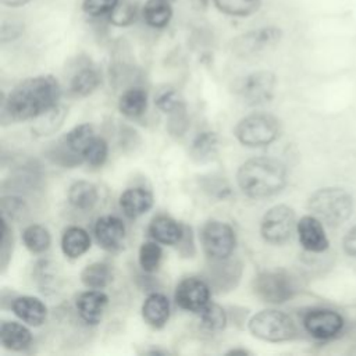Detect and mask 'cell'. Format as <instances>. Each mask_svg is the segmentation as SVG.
Returning <instances> with one entry per match:
<instances>
[{"instance_id": "3957f363", "label": "cell", "mask_w": 356, "mask_h": 356, "mask_svg": "<svg viewBox=\"0 0 356 356\" xmlns=\"http://www.w3.org/2000/svg\"><path fill=\"white\" fill-rule=\"evenodd\" d=\"M309 210L321 222L330 227H338L350 217L353 200L350 193L342 188H321L310 196Z\"/></svg>"}, {"instance_id": "ee69618b", "label": "cell", "mask_w": 356, "mask_h": 356, "mask_svg": "<svg viewBox=\"0 0 356 356\" xmlns=\"http://www.w3.org/2000/svg\"><path fill=\"white\" fill-rule=\"evenodd\" d=\"M22 29L24 26L17 21H4L1 25V42L6 43L17 39L21 35Z\"/></svg>"}, {"instance_id": "8992f818", "label": "cell", "mask_w": 356, "mask_h": 356, "mask_svg": "<svg viewBox=\"0 0 356 356\" xmlns=\"http://www.w3.org/2000/svg\"><path fill=\"white\" fill-rule=\"evenodd\" d=\"M234 134L243 146H267L278 138L280 122L271 114L253 113L243 117L236 124Z\"/></svg>"}, {"instance_id": "8d00e7d4", "label": "cell", "mask_w": 356, "mask_h": 356, "mask_svg": "<svg viewBox=\"0 0 356 356\" xmlns=\"http://www.w3.org/2000/svg\"><path fill=\"white\" fill-rule=\"evenodd\" d=\"M138 1L136 0H120L113 11L108 14L111 24L117 26H127L136 18Z\"/></svg>"}, {"instance_id": "74e56055", "label": "cell", "mask_w": 356, "mask_h": 356, "mask_svg": "<svg viewBox=\"0 0 356 356\" xmlns=\"http://www.w3.org/2000/svg\"><path fill=\"white\" fill-rule=\"evenodd\" d=\"M189 127V117L186 111V106L181 102L174 110L168 113L167 129L172 136H182Z\"/></svg>"}, {"instance_id": "6da1fadb", "label": "cell", "mask_w": 356, "mask_h": 356, "mask_svg": "<svg viewBox=\"0 0 356 356\" xmlns=\"http://www.w3.org/2000/svg\"><path fill=\"white\" fill-rule=\"evenodd\" d=\"M61 89L51 75H38L18 83L1 104V121L35 120L58 104Z\"/></svg>"}, {"instance_id": "9c48e42d", "label": "cell", "mask_w": 356, "mask_h": 356, "mask_svg": "<svg viewBox=\"0 0 356 356\" xmlns=\"http://www.w3.org/2000/svg\"><path fill=\"white\" fill-rule=\"evenodd\" d=\"M282 38L278 26H261L239 35L232 42V51L239 57H250L275 46Z\"/></svg>"}, {"instance_id": "7dc6e473", "label": "cell", "mask_w": 356, "mask_h": 356, "mask_svg": "<svg viewBox=\"0 0 356 356\" xmlns=\"http://www.w3.org/2000/svg\"><path fill=\"white\" fill-rule=\"evenodd\" d=\"M238 353H242V355H250L249 350L246 349H231L227 352V355H238Z\"/></svg>"}, {"instance_id": "c3c4849f", "label": "cell", "mask_w": 356, "mask_h": 356, "mask_svg": "<svg viewBox=\"0 0 356 356\" xmlns=\"http://www.w3.org/2000/svg\"><path fill=\"white\" fill-rule=\"evenodd\" d=\"M170 1H171V0H170Z\"/></svg>"}, {"instance_id": "ac0fdd59", "label": "cell", "mask_w": 356, "mask_h": 356, "mask_svg": "<svg viewBox=\"0 0 356 356\" xmlns=\"http://www.w3.org/2000/svg\"><path fill=\"white\" fill-rule=\"evenodd\" d=\"M147 232L159 243L177 245L182 236L184 225L167 214H157L152 218Z\"/></svg>"}, {"instance_id": "4316f807", "label": "cell", "mask_w": 356, "mask_h": 356, "mask_svg": "<svg viewBox=\"0 0 356 356\" xmlns=\"http://www.w3.org/2000/svg\"><path fill=\"white\" fill-rule=\"evenodd\" d=\"M111 280V267L104 261L90 263L81 271V281L89 289H103Z\"/></svg>"}, {"instance_id": "5b68a950", "label": "cell", "mask_w": 356, "mask_h": 356, "mask_svg": "<svg viewBox=\"0 0 356 356\" xmlns=\"http://www.w3.org/2000/svg\"><path fill=\"white\" fill-rule=\"evenodd\" d=\"M248 327L256 338L267 342H285L298 335L293 320L284 312L274 309H266L252 316Z\"/></svg>"}, {"instance_id": "d6986e66", "label": "cell", "mask_w": 356, "mask_h": 356, "mask_svg": "<svg viewBox=\"0 0 356 356\" xmlns=\"http://www.w3.org/2000/svg\"><path fill=\"white\" fill-rule=\"evenodd\" d=\"M153 206V193L145 188H128L120 196V207L129 218H138Z\"/></svg>"}, {"instance_id": "d6a6232c", "label": "cell", "mask_w": 356, "mask_h": 356, "mask_svg": "<svg viewBox=\"0 0 356 356\" xmlns=\"http://www.w3.org/2000/svg\"><path fill=\"white\" fill-rule=\"evenodd\" d=\"M33 278L36 285L44 293L56 291L57 286V266L50 260H39L33 268Z\"/></svg>"}, {"instance_id": "30bf717a", "label": "cell", "mask_w": 356, "mask_h": 356, "mask_svg": "<svg viewBox=\"0 0 356 356\" xmlns=\"http://www.w3.org/2000/svg\"><path fill=\"white\" fill-rule=\"evenodd\" d=\"M343 317L331 309H312L303 317L306 332L320 341L335 338L343 328Z\"/></svg>"}, {"instance_id": "e575fe53", "label": "cell", "mask_w": 356, "mask_h": 356, "mask_svg": "<svg viewBox=\"0 0 356 356\" xmlns=\"http://www.w3.org/2000/svg\"><path fill=\"white\" fill-rule=\"evenodd\" d=\"M161 257H163V250H161L159 242L147 241L140 245L139 253H138V260H139V266L142 267L143 271H146V273L156 271L160 266Z\"/></svg>"}, {"instance_id": "60d3db41", "label": "cell", "mask_w": 356, "mask_h": 356, "mask_svg": "<svg viewBox=\"0 0 356 356\" xmlns=\"http://www.w3.org/2000/svg\"><path fill=\"white\" fill-rule=\"evenodd\" d=\"M1 238H0V261L1 268H6L10 259H11V250H13V235L8 228V220L1 216Z\"/></svg>"}, {"instance_id": "f6af8a7d", "label": "cell", "mask_w": 356, "mask_h": 356, "mask_svg": "<svg viewBox=\"0 0 356 356\" xmlns=\"http://www.w3.org/2000/svg\"><path fill=\"white\" fill-rule=\"evenodd\" d=\"M343 249L345 252L352 256L356 257V225H353L348 234L343 238Z\"/></svg>"}, {"instance_id": "d4e9b609", "label": "cell", "mask_w": 356, "mask_h": 356, "mask_svg": "<svg viewBox=\"0 0 356 356\" xmlns=\"http://www.w3.org/2000/svg\"><path fill=\"white\" fill-rule=\"evenodd\" d=\"M218 152V136L216 132H199L191 145V157L195 161L206 163L216 157Z\"/></svg>"}, {"instance_id": "277c9868", "label": "cell", "mask_w": 356, "mask_h": 356, "mask_svg": "<svg viewBox=\"0 0 356 356\" xmlns=\"http://www.w3.org/2000/svg\"><path fill=\"white\" fill-rule=\"evenodd\" d=\"M252 286L259 299L273 305L292 299L298 291L295 277L284 268L260 271L253 278Z\"/></svg>"}, {"instance_id": "4fadbf2b", "label": "cell", "mask_w": 356, "mask_h": 356, "mask_svg": "<svg viewBox=\"0 0 356 356\" xmlns=\"http://www.w3.org/2000/svg\"><path fill=\"white\" fill-rule=\"evenodd\" d=\"M242 263L239 260H231L229 257L221 260H211L207 273V282L218 292H227L234 289L242 277Z\"/></svg>"}, {"instance_id": "ba28073f", "label": "cell", "mask_w": 356, "mask_h": 356, "mask_svg": "<svg viewBox=\"0 0 356 356\" xmlns=\"http://www.w3.org/2000/svg\"><path fill=\"white\" fill-rule=\"evenodd\" d=\"M200 239L206 256L211 260H221L229 257L236 243L232 227L218 220H209L207 222H204V225L202 227Z\"/></svg>"}, {"instance_id": "8fae6325", "label": "cell", "mask_w": 356, "mask_h": 356, "mask_svg": "<svg viewBox=\"0 0 356 356\" xmlns=\"http://www.w3.org/2000/svg\"><path fill=\"white\" fill-rule=\"evenodd\" d=\"M174 299L181 309L199 313L210 303V284L195 275L182 278L175 288Z\"/></svg>"}, {"instance_id": "9a60e30c", "label": "cell", "mask_w": 356, "mask_h": 356, "mask_svg": "<svg viewBox=\"0 0 356 356\" xmlns=\"http://www.w3.org/2000/svg\"><path fill=\"white\" fill-rule=\"evenodd\" d=\"M95 236L97 243L107 252H117L125 239V225L115 216H103L96 220Z\"/></svg>"}, {"instance_id": "44dd1931", "label": "cell", "mask_w": 356, "mask_h": 356, "mask_svg": "<svg viewBox=\"0 0 356 356\" xmlns=\"http://www.w3.org/2000/svg\"><path fill=\"white\" fill-rule=\"evenodd\" d=\"M0 341L6 349L24 350L32 342L31 331L17 321H3L0 327Z\"/></svg>"}, {"instance_id": "d590c367", "label": "cell", "mask_w": 356, "mask_h": 356, "mask_svg": "<svg viewBox=\"0 0 356 356\" xmlns=\"http://www.w3.org/2000/svg\"><path fill=\"white\" fill-rule=\"evenodd\" d=\"M108 156V143L102 136H95L85 147L82 157L92 167H102Z\"/></svg>"}, {"instance_id": "7c38bea8", "label": "cell", "mask_w": 356, "mask_h": 356, "mask_svg": "<svg viewBox=\"0 0 356 356\" xmlns=\"http://www.w3.org/2000/svg\"><path fill=\"white\" fill-rule=\"evenodd\" d=\"M275 83L277 79L273 72L254 71L242 78L238 92L248 104H263L273 99Z\"/></svg>"}, {"instance_id": "b9f144b4", "label": "cell", "mask_w": 356, "mask_h": 356, "mask_svg": "<svg viewBox=\"0 0 356 356\" xmlns=\"http://www.w3.org/2000/svg\"><path fill=\"white\" fill-rule=\"evenodd\" d=\"M120 0H83L82 8L88 15L102 17L108 15Z\"/></svg>"}, {"instance_id": "4dcf8cb0", "label": "cell", "mask_w": 356, "mask_h": 356, "mask_svg": "<svg viewBox=\"0 0 356 356\" xmlns=\"http://www.w3.org/2000/svg\"><path fill=\"white\" fill-rule=\"evenodd\" d=\"M95 136L96 135H95L93 127L90 124H79V125L74 127L71 131H68L67 135L61 140L68 147L70 152L82 157L85 147L90 143V140Z\"/></svg>"}, {"instance_id": "7bdbcfd3", "label": "cell", "mask_w": 356, "mask_h": 356, "mask_svg": "<svg viewBox=\"0 0 356 356\" xmlns=\"http://www.w3.org/2000/svg\"><path fill=\"white\" fill-rule=\"evenodd\" d=\"M178 245V250L184 257H192L195 253V245H193V234H192V228L188 225H184V232L182 236L179 239Z\"/></svg>"}, {"instance_id": "5bb4252c", "label": "cell", "mask_w": 356, "mask_h": 356, "mask_svg": "<svg viewBox=\"0 0 356 356\" xmlns=\"http://www.w3.org/2000/svg\"><path fill=\"white\" fill-rule=\"evenodd\" d=\"M296 232L302 248L310 253H321L330 246L323 222L313 214L303 216L298 221Z\"/></svg>"}, {"instance_id": "cb8c5ba5", "label": "cell", "mask_w": 356, "mask_h": 356, "mask_svg": "<svg viewBox=\"0 0 356 356\" xmlns=\"http://www.w3.org/2000/svg\"><path fill=\"white\" fill-rule=\"evenodd\" d=\"M147 93L142 88H129L118 99V110L128 118H136L146 111Z\"/></svg>"}, {"instance_id": "f1b7e54d", "label": "cell", "mask_w": 356, "mask_h": 356, "mask_svg": "<svg viewBox=\"0 0 356 356\" xmlns=\"http://www.w3.org/2000/svg\"><path fill=\"white\" fill-rule=\"evenodd\" d=\"M65 115H67L65 107L61 104H57L35 118L32 131L39 136L51 135L56 131H58V128L63 125Z\"/></svg>"}, {"instance_id": "484cf974", "label": "cell", "mask_w": 356, "mask_h": 356, "mask_svg": "<svg viewBox=\"0 0 356 356\" xmlns=\"http://www.w3.org/2000/svg\"><path fill=\"white\" fill-rule=\"evenodd\" d=\"M100 85V75L92 67H85L76 71L70 81V92L76 97L89 96Z\"/></svg>"}, {"instance_id": "836d02e7", "label": "cell", "mask_w": 356, "mask_h": 356, "mask_svg": "<svg viewBox=\"0 0 356 356\" xmlns=\"http://www.w3.org/2000/svg\"><path fill=\"white\" fill-rule=\"evenodd\" d=\"M216 7L227 14L234 17H248L256 13L260 7V0H213Z\"/></svg>"}, {"instance_id": "f546056e", "label": "cell", "mask_w": 356, "mask_h": 356, "mask_svg": "<svg viewBox=\"0 0 356 356\" xmlns=\"http://www.w3.org/2000/svg\"><path fill=\"white\" fill-rule=\"evenodd\" d=\"M22 242L29 252L39 254L49 249L51 243V236L46 227L39 224H31L22 231Z\"/></svg>"}, {"instance_id": "ab89813d", "label": "cell", "mask_w": 356, "mask_h": 356, "mask_svg": "<svg viewBox=\"0 0 356 356\" xmlns=\"http://www.w3.org/2000/svg\"><path fill=\"white\" fill-rule=\"evenodd\" d=\"M181 102L182 100L179 99L178 93L170 86L160 89L154 96V103H156L157 108H160L165 114H168L171 110H174Z\"/></svg>"}, {"instance_id": "603a6c76", "label": "cell", "mask_w": 356, "mask_h": 356, "mask_svg": "<svg viewBox=\"0 0 356 356\" xmlns=\"http://www.w3.org/2000/svg\"><path fill=\"white\" fill-rule=\"evenodd\" d=\"M99 199L95 184L89 181H75L68 189V202L76 210H90Z\"/></svg>"}, {"instance_id": "7402d4cb", "label": "cell", "mask_w": 356, "mask_h": 356, "mask_svg": "<svg viewBox=\"0 0 356 356\" xmlns=\"http://www.w3.org/2000/svg\"><path fill=\"white\" fill-rule=\"evenodd\" d=\"M90 248L89 234L76 225L68 227L61 235V250L70 259H78Z\"/></svg>"}, {"instance_id": "ffe728a7", "label": "cell", "mask_w": 356, "mask_h": 356, "mask_svg": "<svg viewBox=\"0 0 356 356\" xmlns=\"http://www.w3.org/2000/svg\"><path fill=\"white\" fill-rule=\"evenodd\" d=\"M142 317L152 328H163L170 318V302L167 296L159 292L147 295L142 305Z\"/></svg>"}, {"instance_id": "7a4b0ae2", "label": "cell", "mask_w": 356, "mask_h": 356, "mask_svg": "<svg viewBox=\"0 0 356 356\" xmlns=\"http://www.w3.org/2000/svg\"><path fill=\"white\" fill-rule=\"evenodd\" d=\"M236 182L241 191L252 199L277 195L286 185L285 165L273 157H253L238 170Z\"/></svg>"}, {"instance_id": "2e32d148", "label": "cell", "mask_w": 356, "mask_h": 356, "mask_svg": "<svg viewBox=\"0 0 356 356\" xmlns=\"http://www.w3.org/2000/svg\"><path fill=\"white\" fill-rule=\"evenodd\" d=\"M108 303V296L100 289H89L82 292L75 302L76 312L81 318L90 325L100 323Z\"/></svg>"}, {"instance_id": "83f0119b", "label": "cell", "mask_w": 356, "mask_h": 356, "mask_svg": "<svg viewBox=\"0 0 356 356\" xmlns=\"http://www.w3.org/2000/svg\"><path fill=\"white\" fill-rule=\"evenodd\" d=\"M142 15L149 26L164 28L172 17L170 0H147L143 6Z\"/></svg>"}, {"instance_id": "e0dca14e", "label": "cell", "mask_w": 356, "mask_h": 356, "mask_svg": "<svg viewBox=\"0 0 356 356\" xmlns=\"http://www.w3.org/2000/svg\"><path fill=\"white\" fill-rule=\"evenodd\" d=\"M11 309L18 318L33 327L42 325L47 318L46 305L35 296L24 295L14 298L11 302Z\"/></svg>"}, {"instance_id": "52a82bcc", "label": "cell", "mask_w": 356, "mask_h": 356, "mask_svg": "<svg viewBox=\"0 0 356 356\" xmlns=\"http://www.w3.org/2000/svg\"><path fill=\"white\" fill-rule=\"evenodd\" d=\"M296 217L292 207L286 204H275L268 209L260 222L261 238L271 245H282L296 228Z\"/></svg>"}, {"instance_id": "1f68e13d", "label": "cell", "mask_w": 356, "mask_h": 356, "mask_svg": "<svg viewBox=\"0 0 356 356\" xmlns=\"http://www.w3.org/2000/svg\"><path fill=\"white\" fill-rule=\"evenodd\" d=\"M200 325L210 332H218L227 325V313L217 303H209L199 312Z\"/></svg>"}, {"instance_id": "f35d334b", "label": "cell", "mask_w": 356, "mask_h": 356, "mask_svg": "<svg viewBox=\"0 0 356 356\" xmlns=\"http://www.w3.org/2000/svg\"><path fill=\"white\" fill-rule=\"evenodd\" d=\"M28 211V206L19 196L8 195L1 199V216L7 220H18Z\"/></svg>"}, {"instance_id": "bcb514c9", "label": "cell", "mask_w": 356, "mask_h": 356, "mask_svg": "<svg viewBox=\"0 0 356 356\" xmlns=\"http://www.w3.org/2000/svg\"><path fill=\"white\" fill-rule=\"evenodd\" d=\"M1 4L7 6V7H19V6H24L26 4L29 0H0Z\"/></svg>"}]
</instances>
